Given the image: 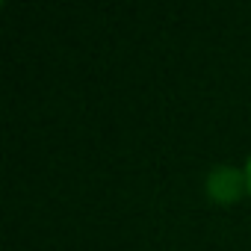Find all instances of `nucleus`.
Masks as SVG:
<instances>
[{"mask_svg": "<svg viewBox=\"0 0 251 251\" xmlns=\"http://www.w3.org/2000/svg\"><path fill=\"white\" fill-rule=\"evenodd\" d=\"M207 186H210V195H213L216 201L230 204V201H236L239 192H242V175H239L236 169L222 166V169H216V172L210 175Z\"/></svg>", "mask_w": 251, "mask_h": 251, "instance_id": "1", "label": "nucleus"}, {"mask_svg": "<svg viewBox=\"0 0 251 251\" xmlns=\"http://www.w3.org/2000/svg\"><path fill=\"white\" fill-rule=\"evenodd\" d=\"M245 183H248V189H251V160H248V169H245Z\"/></svg>", "mask_w": 251, "mask_h": 251, "instance_id": "2", "label": "nucleus"}]
</instances>
